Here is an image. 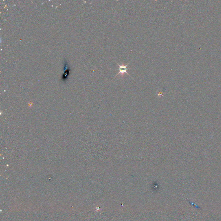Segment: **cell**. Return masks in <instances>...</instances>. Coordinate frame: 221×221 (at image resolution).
Segmentation results:
<instances>
[{"instance_id": "1", "label": "cell", "mask_w": 221, "mask_h": 221, "mask_svg": "<svg viewBox=\"0 0 221 221\" xmlns=\"http://www.w3.org/2000/svg\"><path fill=\"white\" fill-rule=\"evenodd\" d=\"M130 62H129V63H128V64L126 65H124V63H123L122 64H121V65H120V64H117L118 65L119 67V72H118V73H117V74L116 75V76H117V75H121V76L122 78H123L124 77V74H125V73H126L129 76H130V75L128 74V73H127V71L129 69H130V68H127V66L128 65V64H129Z\"/></svg>"}]
</instances>
